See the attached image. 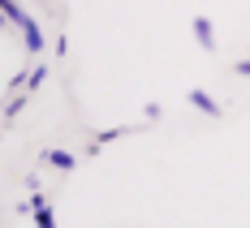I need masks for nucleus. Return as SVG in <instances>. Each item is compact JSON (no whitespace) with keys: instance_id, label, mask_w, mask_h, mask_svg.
<instances>
[{"instance_id":"nucleus-1","label":"nucleus","mask_w":250,"mask_h":228,"mask_svg":"<svg viewBox=\"0 0 250 228\" xmlns=\"http://www.w3.org/2000/svg\"><path fill=\"white\" fill-rule=\"evenodd\" d=\"M30 215H35V228H56V215H52L48 198L39 190H30Z\"/></svg>"},{"instance_id":"nucleus-2","label":"nucleus","mask_w":250,"mask_h":228,"mask_svg":"<svg viewBox=\"0 0 250 228\" xmlns=\"http://www.w3.org/2000/svg\"><path fill=\"white\" fill-rule=\"evenodd\" d=\"M190 30H194V39H199V43H203V52H216V26L207 22L203 13H199V18H194V22H190Z\"/></svg>"},{"instance_id":"nucleus-3","label":"nucleus","mask_w":250,"mask_h":228,"mask_svg":"<svg viewBox=\"0 0 250 228\" xmlns=\"http://www.w3.org/2000/svg\"><path fill=\"white\" fill-rule=\"evenodd\" d=\"M43 77H48V65L39 60V65H35L30 74H13V77H9V86H26V91H35V86H39Z\"/></svg>"},{"instance_id":"nucleus-4","label":"nucleus","mask_w":250,"mask_h":228,"mask_svg":"<svg viewBox=\"0 0 250 228\" xmlns=\"http://www.w3.org/2000/svg\"><path fill=\"white\" fill-rule=\"evenodd\" d=\"M186 99L194 103V108H199L203 116H220V112H225V108H220V103L211 99V95H207V91H199V86H194V91H190V95H186Z\"/></svg>"},{"instance_id":"nucleus-5","label":"nucleus","mask_w":250,"mask_h":228,"mask_svg":"<svg viewBox=\"0 0 250 228\" xmlns=\"http://www.w3.org/2000/svg\"><path fill=\"white\" fill-rule=\"evenodd\" d=\"M22 39H26V52H30V56H39V52H43V30H39L35 18L22 26Z\"/></svg>"},{"instance_id":"nucleus-6","label":"nucleus","mask_w":250,"mask_h":228,"mask_svg":"<svg viewBox=\"0 0 250 228\" xmlns=\"http://www.w3.org/2000/svg\"><path fill=\"white\" fill-rule=\"evenodd\" d=\"M0 13H4V22L18 26V30L30 22V13H22V4H18V0H0Z\"/></svg>"},{"instance_id":"nucleus-7","label":"nucleus","mask_w":250,"mask_h":228,"mask_svg":"<svg viewBox=\"0 0 250 228\" xmlns=\"http://www.w3.org/2000/svg\"><path fill=\"white\" fill-rule=\"evenodd\" d=\"M43 164H52V168H61V172H74L78 155H74V151H43Z\"/></svg>"},{"instance_id":"nucleus-8","label":"nucleus","mask_w":250,"mask_h":228,"mask_svg":"<svg viewBox=\"0 0 250 228\" xmlns=\"http://www.w3.org/2000/svg\"><path fill=\"white\" fill-rule=\"evenodd\" d=\"M125 133H129V129H125V125H112V129H104L100 138L91 142V155H100V147H108V142H117V138H125Z\"/></svg>"},{"instance_id":"nucleus-9","label":"nucleus","mask_w":250,"mask_h":228,"mask_svg":"<svg viewBox=\"0 0 250 228\" xmlns=\"http://www.w3.org/2000/svg\"><path fill=\"white\" fill-rule=\"evenodd\" d=\"M22 95H13V99H9V108H4V129H9V125H13V116H18V112H22Z\"/></svg>"},{"instance_id":"nucleus-10","label":"nucleus","mask_w":250,"mask_h":228,"mask_svg":"<svg viewBox=\"0 0 250 228\" xmlns=\"http://www.w3.org/2000/svg\"><path fill=\"white\" fill-rule=\"evenodd\" d=\"M237 74H242V77H250V56H246V60H237Z\"/></svg>"}]
</instances>
